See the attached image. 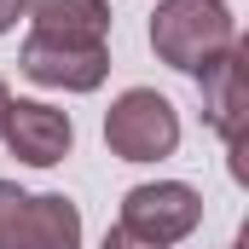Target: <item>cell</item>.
I'll return each instance as SVG.
<instances>
[{
  "instance_id": "6da1fadb",
  "label": "cell",
  "mask_w": 249,
  "mask_h": 249,
  "mask_svg": "<svg viewBox=\"0 0 249 249\" xmlns=\"http://www.w3.org/2000/svg\"><path fill=\"white\" fill-rule=\"evenodd\" d=\"M151 47L168 70L203 75L214 58H226L238 47V18H232L226 0H157Z\"/></svg>"
},
{
  "instance_id": "7a4b0ae2",
  "label": "cell",
  "mask_w": 249,
  "mask_h": 249,
  "mask_svg": "<svg viewBox=\"0 0 249 249\" xmlns=\"http://www.w3.org/2000/svg\"><path fill=\"white\" fill-rule=\"evenodd\" d=\"M105 145L122 162H157L174 157L180 145V110L157 93V87H127L122 99L105 110Z\"/></svg>"
},
{
  "instance_id": "3957f363",
  "label": "cell",
  "mask_w": 249,
  "mask_h": 249,
  "mask_svg": "<svg viewBox=\"0 0 249 249\" xmlns=\"http://www.w3.org/2000/svg\"><path fill=\"white\" fill-rule=\"evenodd\" d=\"M122 232L133 238H145V244L168 249L191 238L197 226H203V191L186 186V180H151V186H133L122 197V220H116Z\"/></svg>"
},
{
  "instance_id": "277c9868",
  "label": "cell",
  "mask_w": 249,
  "mask_h": 249,
  "mask_svg": "<svg viewBox=\"0 0 249 249\" xmlns=\"http://www.w3.org/2000/svg\"><path fill=\"white\" fill-rule=\"evenodd\" d=\"M0 139H6V151L18 162L53 168V162L70 157V145H75V122L64 110H53V105H41V99H12L6 105V122H0Z\"/></svg>"
},
{
  "instance_id": "5b68a950",
  "label": "cell",
  "mask_w": 249,
  "mask_h": 249,
  "mask_svg": "<svg viewBox=\"0 0 249 249\" xmlns=\"http://www.w3.org/2000/svg\"><path fill=\"white\" fill-rule=\"evenodd\" d=\"M23 75L41 81V87H58V93H93L105 87L110 75V47H64V41H47V35H29L23 41Z\"/></svg>"
},
{
  "instance_id": "8992f818",
  "label": "cell",
  "mask_w": 249,
  "mask_h": 249,
  "mask_svg": "<svg viewBox=\"0 0 249 249\" xmlns=\"http://www.w3.org/2000/svg\"><path fill=\"white\" fill-rule=\"evenodd\" d=\"M6 249H81V209L64 191L23 197V209L6 232Z\"/></svg>"
},
{
  "instance_id": "52a82bcc",
  "label": "cell",
  "mask_w": 249,
  "mask_h": 249,
  "mask_svg": "<svg viewBox=\"0 0 249 249\" xmlns=\"http://www.w3.org/2000/svg\"><path fill=\"white\" fill-rule=\"evenodd\" d=\"M203 110H209V127L232 145V157H238V145H244V110H249V93H244V47H232L226 58H214L203 75Z\"/></svg>"
},
{
  "instance_id": "ba28073f",
  "label": "cell",
  "mask_w": 249,
  "mask_h": 249,
  "mask_svg": "<svg viewBox=\"0 0 249 249\" xmlns=\"http://www.w3.org/2000/svg\"><path fill=\"white\" fill-rule=\"evenodd\" d=\"M35 35L64 41V47H105L110 41V6L105 0H29L23 12Z\"/></svg>"
},
{
  "instance_id": "9c48e42d",
  "label": "cell",
  "mask_w": 249,
  "mask_h": 249,
  "mask_svg": "<svg viewBox=\"0 0 249 249\" xmlns=\"http://www.w3.org/2000/svg\"><path fill=\"white\" fill-rule=\"evenodd\" d=\"M23 197H29V191L18 186V180H0V249H6V232H12V220H18V209H23Z\"/></svg>"
},
{
  "instance_id": "30bf717a",
  "label": "cell",
  "mask_w": 249,
  "mask_h": 249,
  "mask_svg": "<svg viewBox=\"0 0 249 249\" xmlns=\"http://www.w3.org/2000/svg\"><path fill=\"white\" fill-rule=\"evenodd\" d=\"M99 249H157V244H145V238H133V232H122V226H110Z\"/></svg>"
},
{
  "instance_id": "8fae6325",
  "label": "cell",
  "mask_w": 249,
  "mask_h": 249,
  "mask_svg": "<svg viewBox=\"0 0 249 249\" xmlns=\"http://www.w3.org/2000/svg\"><path fill=\"white\" fill-rule=\"evenodd\" d=\"M29 12V0H0V35L6 29H18V18Z\"/></svg>"
},
{
  "instance_id": "7c38bea8",
  "label": "cell",
  "mask_w": 249,
  "mask_h": 249,
  "mask_svg": "<svg viewBox=\"0 0 249 249\" xmlns=\"http://www.w3.org/2000/svg\"><path fill=\"white\" fill-rule=\"evenodd\" d=\"M6 105H12V93H6V81H0V122H6Z\"/></svg>"
},
{
  "instance_id": "4fadbf2b",
  "label": "cell",
  "mask_w": 249,
  "mask_h": 249,
  "mask_svg": "<svg viewBox=\"0 0 249 249\" xmlns=\"http://www.w3.org/2000/svg\"><path fill=\"white\" fill-rule=\"evenodd\" d=\"M232 249H244V244H232Z\"/></svg>"
}]
</instances>
